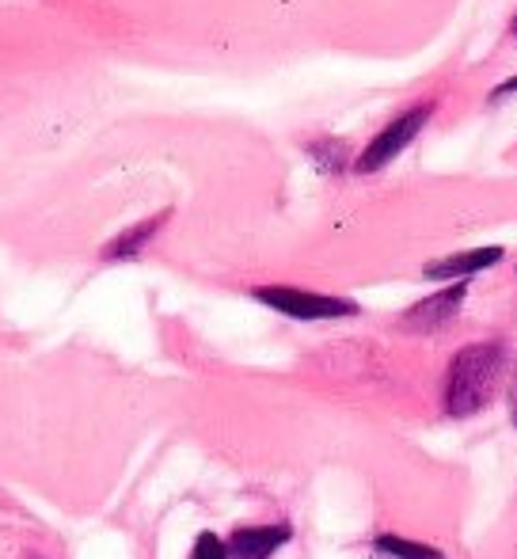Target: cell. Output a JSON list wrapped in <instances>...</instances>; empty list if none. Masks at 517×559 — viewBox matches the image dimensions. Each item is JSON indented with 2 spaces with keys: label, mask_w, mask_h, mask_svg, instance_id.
Here are the masks:
<instances>
[{
  "label": "cell",
  "mask_w": 517,
  "mask_h": 559,
  "mask_svg": "<svg viewBox=\"0 0 517 559\" xmlns=\"http://www.w3.org/2000/svg\"><path fill=\"white\" fill-rule=\"evenodd\" d=\"M506 350L498 343H476L457 350L445 373V412L453 419L476 415L495 400V389L503 381Z\"/></svg>",
  "instance_id": "1"
},
{
  "label": "cell",
  "mask_w": 517,
  "mask_h": 559,
  "mask_svg": "<svg viewBox=\"0 0 517 559\" xmlns=\"http://www.w3.org/2000/svg\"><path fill=\"white\" fill-rule=\"evenodd\" d=\"M430 115H434V104H419L411 107V111H404L399 118H392L385 130L377 133V138L370 141V145L358 153L354 160V171L358 176H373V171H385L396 156H404V148L411 145L414 138L422 133V126L430 122Z\"/></svg>",
  "instance_id": "2"
},
{
  "label": "cell",
  "mask_w": 517,
  "mask_h": 559,
  "mask_svg": "<svg viewBox=\"0 0 517 559\" xmlns=\"http://www.w3.org/2000/svg\"><path fill=\"white\" fill-rule=\"evenodd\" d=\"M255 301L270 305L274 312L293 320H339V317H358V305L347 297H327V294H309V289L293 286H258Z\"/></svg>",
  "instance_id": "3"
},
{
  "label": "cell",
  "mask_w": 517,
  "mask_h": 559,
  "mask_svg": "<svg viewBox=\"0 0 517 559\" xmlns=\"http://www.w3.org/2000/svg\"><path fill=\"white\" fill-rule=\"evenodd\" d=\"M465 297H468V278H457L449 289H442V294L426 297V301H419L414 309H407L399 324H404L407 332H419V335L437 332V328H445V324H453V320H457Z\"/></svg>",
  "instance_id": "4"
},
{
  "label": "cell",
  "mask_w": 517,
  "mask_h": 559,
  "mask_svg": "<svg viewBox=\"0 0 517 559\" xmlns=\"http://www.w3.org/2000/svg\"><path fill=\"white\" fill-rule=\"evenodd\" d=\"M506 248H472V251H457V255H445V259H434V263L422 266V278H472V274L488 271V266L503 263Z\"/></svg>",
  "instance_id": "5"
},
{
  "label": "cell",
  "mask_w": 517,
  "mask_h": 559,
  "mask_svg": "<svg viewBox=\"0 0 517 559\" xmlns=\"http://www.w3.org/2000/svg\"><path fill=\"white\" fill-rule=\"evenodd\" d=\"M289 540L286 525H255V530H240L229 540V559H270Z\"/></svg>",
  "instance_id": "6"
},
{
  "label": "cell",
  "mask_w": 517,
  "mask_h": 559,
  "mask_svg": "<svg viewBox=\"0 0 517 559\" xmlns=\"http://www.w3.org/2000/svg\"><path fill=\"white\" fill-rule=\"evenodd\" d=\"M168 217H171V210H160V214H153V217H145V222L130 225L127 233H119L111 243H107V248H104V259H107V263H122V259H137L141 251L148 248V240H153V236L160 233L164 225H168Z\"/></svg>",
  "instance_id": "7"
},
{
  "label": "cell",
  "mask_w": 517,
  "mask_h": 559,
  "mask_svg": "<svg viewBox=\"0 0 517 559\" xmlns=\"http://www.w3.org/2000/svg\"><path fill=\"white\" fill-rule=\"evenodd\" d=\"M309 156H312V164L324 168V171H342L350 164L347 141H335V138H316L309 145Z\"/></svg>",
  "instance_id": "8"
},
{
  "label": "cell",
  "mask_w": 517,
  "mask_h": 559,
  "mask_svg": "<svg viewBox=\"0 0 517 559\" xmlns=\"http://www.w3.org/2000/svg\"><path fill=\"white\" fill-rule=\"evenodd\" d=\"M377 552H385L392 559H445L442 552H434V548L414 545V540H399V537H392V533L377 537Z\"/></svg>",
  "instance_id": "9"
},
{
  "label": "cell",
  "mask_w": 517,
  "mask_h": 559,
  "mask_svg": "<svg viewBox=\"0 0 517 559\" xmlns=\"http://www.w3.org/2000/svg\"><path fill=\"white\" fill-rule=\"evenodd\" d=\"M191 559H229V545L214 537V533H202L199 545H194V556Z\"/></svg>",
  "instance_id": "10"
},
{
  "label": "cell",
  "mask_w": 517,
  "mask_h": 559,
  "mask_svg": "<svg viewBox=\"0 0 517 559\" xmlns=\"http://www.w3.org/2000/svg\"><path fill=\"white\" fill-rule=\"evenodd\" d=\"M517 92V73L510 76V81H503L498 88H491V104H498V99H510Z\"/></svg>",
  "instance_id": "11"
},
{
  "label": "cell",
  "mask_w": 517,
  "mask_h": 559,
  "mask_svg": "<svg viewBox=\"0 0 517 559\" xmlns=\"http://www.w3.org/2000/svg\"><path fill=\"white\" fill-rule=\"evenodd\" d=\"M510 412H514V427H517V381H514V389H510Z\"/></svg>",
  "instance_id": "12"
},
{
  "label": "cell",
  "mask_w": 517,
  "mask_h": 559,
  "mask_svg": "<svg viewBox=\"0 0 517 559\" xmlns=\"http://www.w3.org/2000/svg\"><path fill=\"white\" fill-rule=\"evenodd\" d=\"M514 35H517V15H514Z\"/></svg>",
  "instance_id": "13"
}]
</instances>
